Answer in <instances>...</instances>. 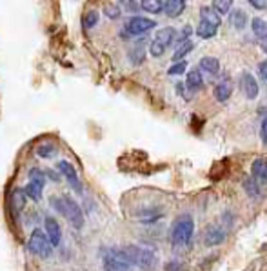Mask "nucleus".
<instances>
[{
  "mask_svg": "<svg viewBox=\"0 0 267 271\" xmlns=\"http://www.w3.org/2000/svg\"><path fill=\"white\" fill-rule=\"evenodd\" d=\"M53 208L60 213L62 217H66L69 222L75 226L76 230H80L84 226V213L82 208L78 206V202H75L68 195H60V197H53L51 199Z\"/></svg>",
  "mask_w": 267,
  "mask_h": 271,
  "instance_id": "nucleus-1",
  "label": "nucleus"
},
{
  "mask_svg": "<svg viewBox=\"0 0 267 271\" xmlns=\"http://www.w3.org/2000/svg\"><path fill=\"white\" fill-rule=\"evenodd\" d=\"M195 233V220L191 215L178 217L171 228V242L175 246H187Z\"/></svg>",
  "mask_w": 267,
  "mask_h": 271,
  "instance_id": "nucleus-2",
  "label": "nucleus"
},
{
  "mask_svg": "<svg viewBox=\"0 0 267 271\" xmlns=\"http://www.w3.org/2000/svg\"><path fill=\"white\" fill-rule=\"evenodd\" d=\"M125 258L129 260V264H137L144 270H151L153 266L157 264V255L151 250H145V248H138V246H125L122 248Z\"/></svg>",
  "mask_w": 267,
  "mask_h": 271,
  "instance_id": "nucleus-3",
  "label": "nucleus"
},
{
  "mask_svg": "<svg viewBox=\"0 0 267 271\" xmlns=\"http://www.w3.org/2000/svg\"><path fill=\"white\" fill-rule=\"evenodd\" d=\"M28 250L33 253V255H36V257L40 258H48L51 257V253H53V246H51V242L48 240V236H46V233H44V230H33V233H31V236H29L28 240Z\"/></svg>",
  "mask_w": 267,
  "mask_h": 271,
  "instance_id": "nucleus-4",
  "label": "nucleus"
},
{
  "mask_svg": "<svg viewBox=\"0 0 267 271\" xmlns=\"http://www.w3.org/2000/svg\"><path fill=\"white\" fill-rule=\"evenodd\" d=\"M104 268L106 271H127L131 264L122 250L113 248V250L106 251V255H104Z\"/></svg>",
  "mask_w": 267,
  "mask_h": 271,
  "instance_id": "nucleus-5",
  "label": "nucleus"
},
{
  "mask_svg": "<svg viewBox=\"0 0 267 271\" xmlns=\"http://www.w3.org/2000/svg\"><path fill=\"white\" fill-rule=\"evenodd\" d=\"M157 28V22L145 18V17H131L125 22V33L127 35H144L149 29Z\"/></svg>",
  "mask_w": 267,
  "mask_h": 271,
  "instance_id": "nucleus-6",
  "label": "nucleus"
},
{
  "mask_svg": "<svg viewBox=\"0 0 267 271\" xmlns=\"http://www.w3.org/2000/svg\"><path fill=\"white\" fill-rule=\"evenodd\" d=\"M56 167H58V171L62 173V177L68 179L69 184L73 186V189H76V193H82V184H80V181H78V175H76L75 166L69 164L68 160H60V162L56 164Z\"/></svg>",
  "mask_w": 267,
  "mask_h": 271,
  "instance_id": "nucleus-7",
  "label": "nucleus"
},
{
  "mask_svg": "<svg viewBox=\"0 0 267 271\" xmlns=\"http://www.w3.org/2000/svg\"><path fill=\"white\" fill-rule=\"evenodd\" d=\"M44 233L48 236V240L51 242L53 248H56L60 244L62 233H60V224L56 222L55 217H46L44 218Z\"/></svg>",
  "mask_w": 267,
  "mask_h": 271,
  "instance_id": "nucleus-8",
  "label": "nucleus"
},
{
  "mask_svg": "<svg viewBox=\"0 0 267 271\" xmlns=\"http://www.w3.org/2000/svg\"><path fill=\"white\" fill-rule=\"evenodd\" d=\"M240 88L244 91V95H246L249 100H254V98L258 97V82H256V78L249 73V71H244L242 73V77H240Z\"/></svg>",
  "mask_w": 267,
  "mask_h": 271,
  "instance_id": "nucleus-9",
  "label": "nucleus"
},
{
  "mask_svg": "<svg viewBox=\"0 0 267 271\" xmlns=\"http://www.w3.org/2000/svg\"><path fill=\"white\" fill-rule=\"evenodd\" d=\"M251 179H253L260 188L267 186V159H256L251 164Z\"/></svg>",
  "mask_w": 267,
  "mask_h": 271,
  "instance_id": "nucleus-10",
  "label": "nucleus"
},
{
  "mask_svg": "<svg viewBox=\"0 0 267 271\" xmlns=\"http://www.w3.org/2000/svg\"><path fill=\"white\" fill-rule=\"evenodd\" d=\"M224 240H226V231L220 230V228H209L206 231V236H204L206 246H218Z\"/></svg>",
  "mask_w": 267,
  "mask_h": 271,
  "instance_id": "nucleus-11",
  "label": "nucleus"
},
{
  "mask_svg": "<svg viewBox=\"0 0 267 271\" xmlns=\"http://www.w3.org/2000/svg\"><path fill=\"white\" fill-rule=\"evenodd\" d=\"M184 9H185L184 0H167V2H164L165 15H167V17H171V18L180 17V13H184Z\"/></svg>",
  "mask_w": 267,
  "mask_h": 271,
  "instance_id": "nucleus-12",
  "label": "nucleus"
},
{
  "mask_svg": "<svg viewBox=\"0 0 267 271\" xmlns=\"http://www.w3.org/2000/svg\"><path fill=\"white\" fill-rule=\"evenodd\" d=\"M175 36H177V33H175V29L173 28H162V29H158L157 31L155 40H157L158 44H162L164 48H167L169 44L175 42Z\"/></svg>",
  "mask_w": 267,
  "mask_h": 271,
  "instance_id": "nucleus-13",
  "label": "nucleus"
},
{
  "mask_svg": "<svg viewBox=\"0 0 267 271\" xmlns=\"http://www.w3.org/2000/svg\"><path fill=\"white\" fill-rule=\"evenodd\" d=\"M9 202H11L13 213L15 215H18L22 209H24V206H26V195H24V191H22V189H15L13 193H11Z\"/></svg>",
  "mask_w": 267,
  "mask_h": 271,
  "instance_id": "nucleus-14",
  "label": "nucleus"
},
{
  "mask_svg": "<svg viewBox=\"0 0 267 271\" xmlns=\"http://www.w3.org/2000/svg\"><path fill=\"white\" fill-rule=\"evenodd\" d=\"M200 17H202V22H206V24H211L214 28H218L220 22H222V17H220L213 7H202V11H200Z\"/></svg>",
  "mask_w": 267,
  "mask_h": 271,
  "instance_id": "nucleus-15",
  "label": "nucleus"
},
{
  "mask_svg": "<svg viewBox=\"0 0 267 271\" xmlns=\"http://www.w3.org/2000/svg\"><path fill=\"white\" fill-rule=\"evenodd\" d=\"M200 70L209 73V75H216L220 71V62L214 56H204V58L200 60Z\"/></svg>",
  "mask_w": 267,
  "mask_h": 271,
  "instance_id": "nucleus-16",
  "label": "nucleus"
},
{
  "mask_svg": "<svg viewBox=\"0 0 267 271\" xmlns=\"http://www.w3.org/2000/svg\"><path fill=\"white\" fill-rule=\"evenodd\" d=\"M231 93H233V86L229 82H222L214 88V97H216V100H220V102H226L227 98L231 97Z\"/></svg>",
  "mask_w": 267,
  "mask_h": 271,
  "instance_id": "nucleus-17",
  "label": "nucleus"
},
{
  "mask_svg": "<svg viewBox=\"0 0 267 271\" xmlns=\"http://www.w3.org/2000/svg\"><path fill=\"white\" fill-rule=\"evenodd\" d=\"M42 186H38V184H33V182H29L28 186L26 188L22 189L24 191V195L28 197V199H31V200H35V202H38L42 199Z\"/></svg>",
  "mask_w": 267,
  "mask_h": 271,
  "instance_id": "nucleus-18",
  "label": "nucleus"
},
{
  "mask_svg": "<svg viewBox=\"0 0 267 271\" xmlns=\"http://www.w3.org/2000/svg\"><path fill=\"white\" fill-rule=\"evenodd\" d=\"M202 84H204V78H202V73L198 70L187 73V88L189 90H198V88H202Z\"/></svg>",
  "mask_w": 267,
  "mask_h": 271,
  "instance_id": "nucleus-19",
  "label": "nucleus"
},
{
  "mask_svg": "<svg viewBox=\"0 0 267 271\" xmlns=\"http://www.w3.org/2000/svg\"><path fill=\"white\" fill-rule=\"evenodd\" d=\"M247 24V15L242 11V9H236L231 13V26L234 29H244Z\"/></svg>",
  "mask_w": 267,
  "mask_h": 271,
  "instance_id": "nucleus-20",
  "label": "nucleus"
},
{
  "mask_svg": "<svg viewBox=\"0 0 267 271\" xmlns=\"http://www.w3.org/2000/svg\"><path fill=\"white\" fill-rule=\"evenodd\" d=\"M216 31H218V28H214L211 24H206V22H200L198 28H196V35L200 38H211V36L216 35Z\"/></svg>",
  "mask_w": 267,
  "mask_h": 271,
  "instance_id": "nucleus-21",
  "label": "nucleus"
},
{
  "mask_svg": "<svg viewBox=\"0 0 267 271\" xmlns=\"http://www.w3.org/2000/svg\"><path fill=\"white\" fill-rule=\"evenodd\" d=\"M251 26H253V33L258 38H267V22L262 20V18H253V22H251Z\"/></svg>",
  "mask_w": 267,
  "mask_h": 271,
  "instance_id": "nucleus-22",
  "label": "nucleus"
},
{
  "mask_svg": "<svg viewBox=\"0 0 267 271\" xmlns=\"http://www.w3.org/2000/svg\"><path fill=\"white\" fill-rule=\"evenodd\" d=\"M104 13H106V17H107V18L115 20V18H118V17L122 15L120 4H118V2H107V4L104 6Z\"/></svg>",
  "mask_w": 267,
  "mask_h": 271,
  "instance_id": "nucleus-23",
  "label": "nucleus"
},
{
  "mask_svg": "<svg viewBox=\"0 0 267 271\" xmlns=\"http://www.w3.org/2000/svg\"><path fill=\"white\" fill-rule=\"evenodd\" d=\"M140 7H144L147 13H160L164 9V2H160V0H144V2H140Z\"/></svg>",
  "mask_w": 267,
  "mask_h": 271,
  "instance_id": "nucleus-24",
  "label": "nucleus"
},
{
  "mask_svg": "<svg viewBox=\"0 0 267 271\" xmlns=\"http://www.w3.org/2000/svg\"><path fill=\"white\" fill-rule=\"evenodd\" d=\"M98 18H100V15H98V11H95V9H91V11H88V13L84 15V18H82L84 28H86V29L95 28L96 24H98Z\"/></svg>",
  "mask_w": 267,
  "mask_h": 271,
  "instance_id": "nucleus-25",
  "label": "nucleus"
},
{
  "mask_svg": "<svg viewBox=\"0 0 267 271\" xmlns=\"http://www.w3.org/2000/svg\"><path fill=\"white\" fill-rule=\"evenodd\" d=\"M29 182H33V184H38V186H46V175L42 169L38 167H33V169H29Z\"/></svg>",
  "mask_w": 267,
  "mask_h": 271,
  "instance_id": "nucleus-26",
  "label": "nucleus"
},
{
  "mask_svg": "<svg viewBox=\"0 0 267 271\" xmlns=\"http://www.w3.org/2000/svg\"><path fill=\"white\" fill-rule=\"evenodd\" d=\"M55 153H56V147L53 144H40V146L36 147V155L40 159H51Z\"/></svg>",
  "mask_w": 267,
  "mask_h": 271,
  "instance_id": "nucleus-27",
  "label": "nucleus"
},
{
  "mask_svg": "<svg viewBox=\"0 0 267 271\" xmlns=\"http://www.w3.org/2000/svg\"><path fill=\"white\" fill-rule=\"evenodd\" d=\"M193 49V42H189V40H185L180 48L175 51V55H173V60H177V62H182V58H184L189 51Z\"/></svg>",
  "mask_w": 267,
  "mask_h": 271,
  "instance_id": "nucleus-28",
  "label": "nucleus"
},
{
  "mask_svg": "<svg viewBox=\"0 0 267 271\" xmlns=\"http://www.w3.org/2000/svg\"><path fill=\"white\" fill-rule=\"evenodd\" d=\"M231 6H233V2L231 0H218V2H213V9L216 11V13L222 17V15L229 13V9H231Z\"/></svg>",
  "mask_w": 267,
  "mask_h": 271,
  "instance_id": "nucleus-29",
  "label": "nucleus"
},
{
  "mask_svg": "<svg viewBox=\"0 0 267 271\" xmlns=\"http://www.w3.org/2000/svg\"><path fill=\"white\" fill-rule=\"evenodd\" d=\"M244 186H246V191L251 197H260L262 191H260V186L256 184V182L253 181V179H246V182H244Z\"/></svg>",
  "mask_w": 267,
  "mask_h": 271,
  "instance_id": "nucleus-30",
  "label": "nucleus"
},
{
  "mask_svg": "<svg viewBox=\"0 0 267 271\" xmlns=\"http://www.w3.org/2000/svg\"><path fill=\"white\" fill-rule=\"evenodd\" d=\"M160 217H162V215H160L158 211H142L138 218H140L142 222H155V220H158Z\"/></svg>",
  "mask_w": 267,
  "mask_h": 271,
  "instance_id": "nucleus-31",
  "label": "nucleus"
},
{
  "mask_svg": "<svg viewBox=\"0 0 267 271\" xmlns=\"http://www.w3.org/2000/svg\"><path fill=\"white\" fill-rule=\"evenodd\" d=\"M164 51H165V48L162 46V44H158L157 40L151 42V46H149L151 56H162V55H164Z\"/></svg>",
  "mask_w": 267,
  "mask_h": 271,
  "instance_id": "nucleus-32",
  "label": "nucleus"
},
{
  "mask_svg": "<svg viewBox=\"0 0 267 271\" xmlns=\"http://www.w3.org/2000/svg\"><path fill=\"white\" fill-rule=\"evenodd\" d=\"M165 271H185V268L180 260H169L165 264Z\"/></svg>",
  "mask_w": 267,
  "mask_h": 271,
  "instance_id": "nucleus-33",
  "label": "nucleus"
},
{
  "mask_svg": "<svg viewBox=\"0 0 267 271\" xmlns=\"http://www.w3.org/2000/svg\"><path fill=\"white\" fill-rule=\"evenodd\" d=\"M185 68H187V64H185V60H182V62L175 64L173 68H169V75H180L185 71Z\"/></svg>",
  "mask_w": 267,
  "mask_h": 271,
  "instance_id": "nucleus-34",
  "label": "nucleus"
},
{
  "mask_svg": "<svg viewBox=\"0 0 267 271\" xmlns=\"http://www.w3.org/2000/svg\"><path fill=\"white\" fill-rule=\"evenodd\" d=\"M44 175H46V177H49L51 181H55V182L60 181V175H56L55 171H53V169H46V171H44Z\"/></svg>",
  "mask_w": 267,
  "mask_h": 271,
  "instance_id": "nucleus-35",
  "label": "nucleus"
},
{
  "mask_svg": "<svg viewBox=\"0 0 267 271\" xmlns=\"http://www.w3.org/2000/svg\"><path fill=\"white\" fill-rule=\"evenodd\" d=\"M122 6L127 7L129 11H137L138 7H140V4H138V2H122Z\"/></svg>",
  "mask_w": 267,
  "mask_h": 271,
  "instance_id": "nucleus-36",
  "label": "nucleus"
},
{
  "mask_svg": "<svg viewBox=\"0 0 267 271\" xmlns=\"http://www.w3.org/2000/svg\"><path fill=\"white\" fill-rule=\"evenodd\" d=\"M262 139L267 144V118H264V122H262Z\"/></svg>",
  "mask_w": 267,
  "mask_h": 271,
  "instance_id": "nucleus-37",
  "label": "nucleus"
},
{
  "mask_svg": "<svg viewBox=\"0 0 267 271\" xmlns=\"http://www.w3.org/2000/svg\"><path fill=\"white\" fill-rule=\"evenodd\" d=\"M260 73H262V77H264V80L267 82V60H264V62L260 64Z\"/></svg>",
  "mask_w": 267,
  "mask_h": 271,
  "instance_id": "nucleus-38",
  "label": "nucleus"
},
{
  "mask_svg": "<svg viewBox=\"0 0 267 271\" xmlns=\"http://www.w3.org/2000/svg\"><path fill=\"white\" fill-rule=\"evenodd\" d=\"M253 7H256V9H264V7H267V2H249Z\"/></svg>",
  "mask_w": 267,
  "mask_h": 271,
  "instance_id": "nucleus-39",
  "label": "nucleus"
},
{
  "mask_svg": "<svg viewBox=\"0 0 267 271\" xmlns=\"http://www.w3.org/2000/svg\"><path fill=\"white\" fill-rule=\"evenodd\" d=\"M260 48L267 53V38H262V40H260Z\"/></svg>",
  "mask_w": 267,
  "mask_h": 271,
  "instance_id": "nucleus-40",
  "label": "nucleus"
}]
</instances>
